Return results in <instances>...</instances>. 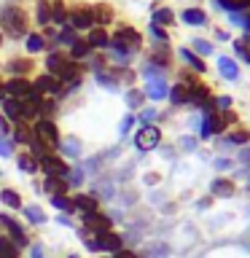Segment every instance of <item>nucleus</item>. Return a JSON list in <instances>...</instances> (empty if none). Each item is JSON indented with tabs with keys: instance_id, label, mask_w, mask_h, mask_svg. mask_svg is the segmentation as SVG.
<instances>
[{
	"instance_id": "9d476101",
	"label": "nucleus",
	"mask_w": 250,
	"mask_h": 258,
	"mask_svg": "<svg viewBox=\"0 0 250 258\" xmlns=\"http://www.w3.org/2000/svg\"><path fill=\"white\" fill-rule=\"evenodd\" d=\"M59 78L56 76H40L35 81V86H32V92L35 94H54V92H59Z\"/></svg>"
},
{
	"instance_id": "3c124183",
	"label": "nucleus",
	"mask_w": 250,
	"mask_h": 258,
	"mask_svg": "<svg viewBox=\"0 0 250 258\" xmlns=\"http://www.w3.org/2000/svg\"><path fill=\"white\" fill-rule=\"evenodd\" d=\"M110 258H137L135 253H129V250H118V253H113Z\"/></svg>"
},
{
	"instance_id": "8fccbe9b",
	"label": "nucleus",
	"mask_w": 250,
	"mask_h": 258,
	"mask_svg": "<svg viewBox=\"0 0 250 258\" xmlns=\"http://www.w3.org/2000/svg\"><path fill=\"white\" fill-rule=\"evenodd\" d=\"M140 118H143V121H153V118H156V110H151V108H148V110H143V113H140Z\"/></svg>"
},
{
	"instance_id": "423d86ee",
	"label": "nucleus",
	"mask_w": 250,
	"mask_h": 258,
	"mask_svg": "<svg viewBox=\"0 0 250 258\" xmlns=\"http://www.w3.org/2000/svg\"><path fill=\"white\" fill-rule=\"evenodd\" d=\"M0 226H6V229H8V234H11V239H14L16 247H24V245H27V237H24L22 226L16 223L11 215H3V213H0Z\"/></svg>"
},
{
	"instance_id": "72a5a7b5",
	"label": "nucleus",
	"mask_w": 250,
	"mask_h": 258,
	"mask_svg": "<svg viewBox=\"0 0 250 258\" xmlns=\"http://www.w3.org/2000/svg\"><path fill=\"white\" fill-rule=\"evenodd\" d=\"M24 215H27L32 223H46V215L40 213L38 207H32V205H30V207H24Z\"/></svg>"
},
{
	"instance_id": "5701e85b",
	"label": "nucleus",
	"mask_w": 250,
	"mask_h": 258,
	"mask_svg": "<svg viewBox=\"0 0 250 258\" xmlns=\"http://www.w3.org/2000/svg\"><path fill=\"white\" fill-rule=\"evenodd\" d=\"M215 3L221 8H226V11H231V14H239L250 6V0H215Z\"/></svg>"
},
{
	"instance_id": "7ed1b4c3",
	"label": "nucleus",
	"mask_w": 250,
	"mask_h": 258,
	"mask_svg": "<svg viewBox=\"0 0 250 258\" xmlns=\"http://www.w3.org/2000/svg\"><path fill=\"white\" fill-rule=\"evenodd\" d=\"M32 132H35V137L40 143H46V148H56V145H59V132H56L51 118H40Z\"/></svg>"
},
{
	"instance_id": "393cba45",
	"label": "nucleus",
	"mask_w": 250,
	"mask_h": 258,
	"mask_svg": "<svg viewBox=\"0 0 250 258\" xmlns=\"http://www.w3.org/2000/svg\"><path fill=\"white\" fill-rule=\"evenodd\" d=\"M180 56H183V59H185V62H189V64H191V68H194V70H197V73H205V70H207V64H205V62H202V59H199V56H197V54H191V51H189V48H183V51H180Z\"/></svg>"
},
{
	"instance_id": "f257e3e1",
	"label": "nucleus",
	"mask_w": 250,
	"mask_h": 258,
	"mask_svg": "<svg viewBox=\"0 0 250 258\" xmlns=\"http://www.w3.org/2000/svg\"><path fill=\"white\" fill-rule=\"evenodd\" d=\"M140 46H143L140 32L132 30V27H121L116 35L110 38V46H108V48H113V54H116V56H118V62L124 64V62H127L129 56H132Z\"/></svg>"
},
{
	"instance_id": "7c9ffc66",
	"label": "nucleus",
	"mask_w": 250,
	"mask_h": 258,
	"mask_svg": "<svg viewBox=\"0 0 250 258\" xmlns=\"http://www.w3.org/2000/svg\"><path fill=\"white\" fill-rule=\"evenodd\" d=\"M89 51H92V46H89L86 40H76V43H73V59H81V56H86Z\"/></svg>"
},
{
	"instance_id": "09e8293b",
	"label": "nucleus",
	"mask_w": 250,
	"mask_h": 258,
	"mask_svg": "<svg viewBox=\"0 0 250 258\" xmlns=\"http://www.w3.org/2000/svg\"><path fill=\"white\" fill-rule=\"evenodd\" d=\"M30 258H43V247H40V245H32V250H30Z\"/></svg>"
},
{
	"instance_id": "f8f14e48",
	"label": "nucleus",
	"mask_w": 250,
	"mask_h": 258,
	"mask_svg": "<svg viewBox=\"0 0 250 258\" xmlns=\"http://www.w3.org/2000/svg\"><path fill=\"white\" fill-rule=\"evenodd\" d=\"M97 247H100V250H110V253H118V250H121V237H118V234H113V231H102V234H97Z\"/></svg>"
},
{
	"instance_id": "de8ad7c7",
	"label": "nucleus",
	"mask_w": 250,
	"mask_h": 258,
	"mask_svg": "<svg viewBox=\"0 0 250 258\" xmlns=\"http://www.w3.org/2000/svg\"><path fill=\"white\" fill-rule=\"evenodd\" d=\"M0 132H3V135L11 132V124H8V118H6V116H0Z\"/></svg>"
},
{
	"instance_id": "a19ab883",
	"label": "nucleus",
	"mask_w": 250,
	"mask_h": 258,
	"mask_svg": "<svg viewBox=\"0 0 250 258\" xmlns=\"http://www.w3.org/2000/svg\"><path fill=\"white\" fill-rule=\"evenodd\" d=\"M151 35L159 40V43H167V32L161 30V27H156V24H151Z\"/></svg>"
},
{
	"instance_id": "39448f33",
	"label": "nucleus",
	"mask_w": 250,
	"mask_h": 258,
	"mask_svg": "<svg viewBox=\"0 0 250 258\" xmlns=\"http://www.w3.org/2000/svg\"><path fill=\"white\" fill-rule=\"evenodd\" d=\"M159 143H161V132L156 126H143L140 132L135 135V145L140 151H151V148H156Z\"/></svg>"
},
{
	"instance_id": "a211bd4d",
	"label": "nucleus",
	"mask_w": 250,
	"mask_h": 258,
	"mask_svg": "<svg viewBox=\"0 0 250 258\" xmlns=\"http://www.w3.org/2000/svg\"><path fill=\"white\" fill-rule=\"evenodd\" d=\"M73 207L84 210V213H94V210H97V199L86 197V194H78V197H73Z\"/></svg>"
},
{
	"instance_id": "b1692460",
	"label": "nucleus",
	"mask_w": 250,
	"mask_h": 258,
	"mask_svg": "<svg viewBox=\"0 0 250 258\" xmlns=\"http://www.w3.org/2000/svg\"><path fill=\"white\" fill-rule=\"evenodd\" d=\"M210 188H213L215 197H231V194H234V183L231 180H213Z\"/></svg>"
},
{
	"instance_id": "c03bdc74",
	"label": "nucleus",
	"mask_w": 250,
	"mask_h": 258,
	"mask_svg": "<svg viewBox=\"0 0 250 258\" xmlns=\"http://www.w3.org/2000/svg\"><path fill=\"white\" fill-rule=\"evenodd\" d=\"M215 102H218V108H223V110H229V108H231V97H218Z\"/></svg>"
},
{
	"instance_id": "49530a36",
	"label": "nucleus",
	"mask_w": 250,
	"mask_h": 258,
	"mask_svg": "<svg viewBox=\"0 0 250 258\" xmlns=\"http://www.w3.org/2000/svg\"><path fill=\"white\" fill-rule=\"evenodd\" d=\"M213 164H215V169H229V167H231V161H229V159H215Z\"/></svg>"
},
{
	"instance_id": "2eb2a0df",
	"label": "nucleus",
	"mask_w": 250,
	"mask_h": 258,
	"mask_svg": "<svg viewBox=\"0 0 250 258\" xmlns=\"http://www.w3.org/2000/svg\"><path fill=\"white\" fill-rule=\"evenodd\" d=\"M43 188L51 194V197H62V194H68V180H65V177H46Z\"/></svg>"
},
{
	"instance_id": "58836bf2",
	"label": "nucleus",
	"mask_w": 250,
	"mask_h": 258,
	"mask_svg": "<svg viewBox=\"0 0 250 258\" xmlns=\"http://www.w3.org/2000/svg\"><path fill=\"white\" fill-rule=\"evenodd\" d=\"M234 51H237L242 59L245 62H250V51H247V43H242V40H237V43H234Z\"/></svg>"
},
{
	"instance_id": "6ab92c4d",
	"label": "nucleus",
	"mask_w": 250,
	"mask_h": 258,
	"mask_svg": "<svg viewBox=\"0 0 250 258\" xmlns=\"http://www.w3.org/2000/svg\"><path fill=\"white\" fill-rule=\"evenodd\" d=\"M86 43L97 46V48H108L110 38H108V32H105V30H92V32H89V38H86Z\"/></svg>"
},
{
	"instance_id": "f704fd0d",
	"label": "nucleus",
	"mask_w": 250,
	"mask_h": 258,
	"mask_svg": "<svg viewBox=\"0 0 250 258\" xmlns=\"http://www.w3.org/2000/svg\"><path fill=\"white\" fill-rule=\"evenodd\" d=\"M51 205L54 207H59V210H68V213H73V199H68V197H51Z\"/></svg>"
},
{
	"instance_id": "4c0bfd02",
	"label": "nucleus",
	"mask_w": 250,
	"mask_h": 258,
	"mask_svg": "<svg viewBox=\"0 0 250 258\" xmlns=\"http://www.w3.org/2000/svg\"><path fill=\"white\" fill-rule=\"evenodd\" d=\"M8 70H14V73H27L30 70V62L27 59H16V62H11V64H8Z\"/></svg>"
},
{
	"instance_id": "5fc2aeb1",
	"label": "nucleus",
	"mask_w": 250,
	"mask_h": 258,
	"mask_svg": "<svg viewBox=\"0 0 250 258\" xmlns=\"http://www.w3.org/2000/svg\"><path fill=\"white\" fill-rule=\"evenodd\" d=\"M68 258H78V255H68Z\"/></svg>"
},
{
	"instance_id": "473e14b6",
	"label": "nucleus",
	"mask_w": 250,
	"mask_h": 258,
	"mask_svg": "<svg viewBox=\"0 0 250 258\" xmlns=\"http://www.w3.org/2000/svg\"><path fill=\"white\" fill-rule=\"evenodd\" d=\"M43 38L40 35H27V51H32V54H38V51H43Z\"/></svg>"
},
{
	"instance_id": "aec40b11",
	"label": "nucleus",
	"mask_w": 250,
	"mask_h": 258,
	"mask_svg": "<svg viewBox=\"0 0 250 258\" xmlns=\"http://www.w3.org/2000/svg\"><path fill=\"white\" fill-rule=\"evenodd\" d=\"M172 22H175V14L169 11V8H159V11H153L151 24H156V27H164V24H172Z\"/></svg>"
},
{
	"instance_id": "dca6fc26",
	"label": "nucleus",
	"mask_w": 250,
	"mask_h": 258,
	"mask_svg": "<svg viewBox=\"0 0 250 258\" xmlns=\"http://www.w3.org/2000/svg\"><path fill=\"white\" fill-rule=\"evenodd\" d=\"M169 100H172V105H185L191 102V89L185 84H175V89L169 92Z\"/></svg>"
},
{
	"instance_id": "864d4df0",
	"label": "nucleus",
	"mask_w": 250,
	"mask_h": 258,
	"mask_svg": "<svg viewBox=\"0 0 250 258\" xmlns=\"http://www.w3.org/2000/svg\"><path fill=\"white\" fill-rule=\"evenodd\" d=\"M3 94H6V86H3V84H0V100H3Z\"/></svg>"
},
{
	"instance_id": "bb28decb",
	"label": "nucleus",
	"mask_w": 250,
	"mask_h": 258,
	"mask_svg": "<svg viewBox=\"0 0 250 258\" xmlns=\"http://www.w3.org/2000/svg\"><path fill=\"white\" fill-rule=\"evenodd\" d=\"M46 64H48V70H51V73H56V76H59L62 68L68 64V59H65V56H59V54H51V56L46 59Z\"/></svg>"
},
{
	"instance_id": "79ce46f5",
	"label": "nucleus",
	"mask_w": 250,
	"mask_h": 258,
	"mask_svg": "<svg viewBox=\"0 0 250 258\" xmlns=\"http://www.w3.org/2000/svg\"><path fill=\"white\" fill-rule=\"evenodd\" d=\"M59 40H62V43H76V32H73V30H68V27H65L62 32H59Z\"/></svg>"
},
{
	"instance_id": "a878e982",
	"label": "nucleus",
	"mask_w": 250,
	"mask_h": 258,
	"mask_svg": "<svg viewBox=\"0 0 250 258\" xmlns=\"http://www.w3.org/2000/svg\"><path fill=\"white\" fill-rule=\"evenodd\" d=\"M19 169H22V172H27V175H32V172L38 169L35 156H30V153H22V156H19Z\"/></svg>"
},
{
	"instance_id": "e433bc0d",
	"label": "nucleus",
	"mask_w": 250,
	"mask_h": 258,
	"mask_svg": "<svg viewBox=\"0 0 250 258\" xmlns=\"http://www.w3.org/2000/svg\"><path fill=\"white\" fill-rule=\"evenodd\" d=\"M194 48H197L199 54H205V56H207V54H213V46H210L207 40H202V38H197V40H194Z\"/></svg>"
},
{
	"instance_id": "a18cd8bd",
	"label": "nucleus",
	"mask_w": 250,
	"mask_h": 258,
	"mask_svg": "<svg viewBox=\"0 0 250 258\" xmlns=\"http://www.w3.org/2000/svg\"><path fill=\"white\" fill-rule=\"evenodd\" d=\"M132 124H135V116H127L124 121H121V132L127 135V132H129V126H132Z\"/></svg>"
},
{
	"instance_id": "412c9836",
	"label": "nucleus",
	"mask_w": 250,
	"mask_h": 258,
	"mask_svg": "<svg viewBox=\"0 0 250 258\" xmlns=\"http://www.w3.org/2000/svg\"><path fill=\"white\" fill-rule=\"evenodd\" d=\"M0 202H3V205H8V207H14V210H22L19 194L11 191V188H3V191H0Z\"/></svg>"
},
{
	"instance_id": "f03ea898",
	"label": "nucleus",
	"mask_w": 250,
	"mask_h": 258,
	"mask_svg": "<svg viewBox=\"0 0 250 258\" xmlns=\"http://www.w3.org/2000/svg\"><path fill=\"white\" fill-rule=\"evenodd\" d=\"M0 24H3V30L8 35L19 38L27 32V14L19 6H3L0 8Z\"/></svg>"
},
{
	"instance_id": "2f4dec72",
	"label": "nucleus",
	"mask_w": 250,
	"mask_h": 258,
	"mask_svg": "<svg viewBox=\"0 0 250 258\" xmlns=\"http://www.w3.org/2000/svg\"><path fill=\"white\" fill-rule=\"evenodd\" d=\"M62 151L68 153V156H81V145H78L76 137H68V140H65V145H62Z\"/></svg>"
},
{
	"instance_id": "f3484780",
	"label": "nucleus",
	"mask_w": 250,
	"mask_h": 258,
	"mask_svg": "<svg viewBox=\"0 0 250 258\" xmlns=\"http://www.w3.org/2000/svg\"><path fill=\"white\" fill-rule=\"evenodd\" d=\"M183 22L194 24V27H202V24L207 22V14L202 11V8H185V11H183Z\"/></svg>"
},
{
	"instance_id": "4468645a",
	"label": "nucleus",
	"mask_w": 250,
	"mask_h": 258,
	"mask_svg": "<svg viewBox=\"0 0 250 258\" xmlns=\"http://www.w3.org/2000/svg\"><path fill=\"white\" fill-rule=\"evenodd\" d=\"M218 70H221V76L226 81H237V76H239V68L234 64V59H229V56H218Z\"/></svg>"
},
{
	"instance_id": "37998d69",
	"label": "nucleus",
	"mask_w": 250,
	"mask_h": 258,
	"mask_svg": "<svg viewBox=\"0 0 250 258\" xmlns=\"http://www.w3.org/2000/svg\"><path fill=\"white\" fill-rule=\"evenodd\" d=\"M11 153H14V148H11V143H8L6 140V137H0V156H11Z\"/></svg>"
},
{
	"instance_id": "cd10ccee",
	"label": "nucleus",
	"mask_w": 250,
	"mask_h": 258,
	"mask_svg": "<svg viewBox=\"0 0 250 258\" xmlns=\"http://www.w3.org/2000/svg\"><path fill=\"white\" fill-rule=\"evenodd\" d=\"M38 22L40 24L51 22V3H46V0H40V3H38Z\"/></svg>"
},
{
	"instance_id": "603ef678",
	"label": "nucleus",
	"mask_w": 250,
	"mask_h": 258,
	"mask_svg": "<svg viewBox=\"0 0 250 258\" xmlns=\"http://www.w3.org/2000/svg\"><path fill=\"white\" fill-rule=\"evenodd\" d=\"M81 177H84V175H81V172H78V169H73V183H76V185H78V183H81Z\"/></svg>"
},
{
	"instance_id": "ddd939ff",
	"label": "nucleus",
	"mask_w": 250,
	"mask_h": 258,
	"mask_svg": "<svg viewBox=\"0 0 250 258\" xmlns=\"http://www.w3.org/2000/svg\"><path fill=\"white\" fill-rule=\"evenodd\" d=\"M169 92H167V84L161 78H151L148 84H145V97H151V100H164Z\"/></svg>"
},
{
	"instance_id": "6e6552de",
	"label": "nucleus",
	"mask_w": 250,
	"mask_h": 258,
	"mask_svg": "<svg viewBox=\"0 0 250 258\" xmlns=\"http://www.w3.org/2000/svg\"><path fill=\"white\" fill-rule=\"evenodd\" d=\"M84 223H86L94 234L110 231V218H105L100 210H94V213H84Z\"/></svg>"
},
{
	"instance_id": "ea45409f",
	"label": "nucleus",
	"mask_w": 250,
	"mask_h": 258,
	"mask_svg": "<svg viewBox=\"0 0 250 258\" xmlns=\"http://www.w3.org/2000/svg\"><path fill=\"white\" fill-rule=\"evenodd\" d=\"M140 100H143V94H140V92H129V94H127L129 108H140Z\"/></svg>"
},
{
	"instance_id": "1a4fd4ad",
	"label": "nucleus",
	"mask_w": 250,
	"mask_h": 258,
	"mask_svg": "<svg viewBox=\"0 0 250 258\" xmlns=\"http://www.w3.org/2000/svg\"><path fill=\"white\" fill-rule=\"evenodd\" d=\"M70 22H73V27L76 30H89L94 24V11L92 8H76L70 16Z\"/></svg>"
},
{
	"instance_id": "9b49d317",
	"label": "nucleus",
	"mask_w": 250,
	"mask_h": 258,
	"mask_svg": "<svg viewBox=\"0 0 250 258\" xmlns=\"http://www.w3.org/2000/svg\"><path fill=\"white\" fill-rule=\"evenodd\" d=\"M223 116H218V113L213 110H207V116H205V124H202V135L210 137V135H218V132H223Z\"/></svg>"
},
{
	"instance_id": "c85d7f7f",
	"label": "nucleus",
	"mask_w": 250,
	"mask_h": 258,
	"mask_svg": "<svg viewBox=\"0 0 250 258\" xmlns=\"http://www.w3.org/2000/svg\"><path fill=\"white\" fill-rule=\"evenodd\" d=\"M92 11H94V19L100 22V24H108L113 19V11H110L108 6H97V8H92Z\"/></svg>"
},
{
	"instance_id": "4be33fe9",
	"label": "nucleus",
	"mask_w": 250,
	"mask_h": 258,
	"mask_svg": "<svg viewBox=\"0 0 250 258\" xmlns=\"http://www.w3.org/2000/svg\"><path fill=\"white\" fill-rule=\"evenodd\" d=\"M0 258H19V247L8 237H0Z\"/></svg>"
},
{
	"instance_id": "c756f323",
	"label": "nucleus",
	"mask_w": 250,
	"mask_h": 258,
	"mask_svg": "<svg viewBox=\"0 0 250 258\" xmlns=\"http://www.w3.org/2000/svg\"><path fill=\"white\" fill-rule=\"evenodd\" d=\"M32 140H35V132H32V129H27L24 124L16 126V143H32Z\"/></svg>"
},
{
	"instance_id": "c9c22d12",
	"label": "nucleus",
	"mask_w": 250,
	"mask_h": 258,
	"mask_svg": "<svg viewBox=\"0 0 250 258\" xmlns=\"http://www.w3.org/2000/svg\"><path fill=\"white\" fill-rule=\"evenodd\" d=\"M229 143H250V132H245V129H242V132H231L229 135Z\"/></svg>"
},
{
	"instance_id": "20e7f679",
	"label": "nucleus",
	"mask_w": 250,
	"mask_h": 258,
	"mask_svg": "<svg viewBox=\"0 0 250 258\" xmlns=\"http://www.w3.org/2000/svg\"><path fill=\"white\" fill-rule=\"evenodd\" d=\"M40 169L46 172V177H68L70 172V167L59 156H54V153H43L40 156Z\"/></svg>"
},
{
	"instance_id": "0eeeda50",
	"label": "nucleus",
	"mask_w": 250,
	"mask_h": 258,
	"mask_svg": "<svg viewBox=\"0 0 250 258\" xmlns=\"http://www.w3.org/2000/svg\"><path fill=\"white\" fill-rule=\"evenodd\" d=\"M6 92L14 97V100H24V97H30L32 94V84L27 78H11L6 84Z\"/></svg>"
}]
</instances>
